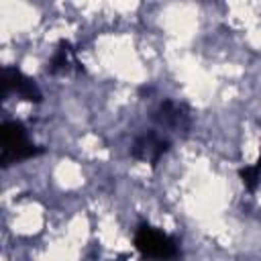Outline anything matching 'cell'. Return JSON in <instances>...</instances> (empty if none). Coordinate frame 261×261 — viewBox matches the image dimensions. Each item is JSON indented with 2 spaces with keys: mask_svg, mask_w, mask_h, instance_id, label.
Listing matches in <instances>:
<instances>
[{
  "mask_svg": "<svg viewBox=\"0 0 261 261\" xmlns=\"http://www.w3.org/2000/svg\"><path fill=\"white\" fill-rule=\"evenodd\" d=\"M2 82H4V96H18L20 100H27V102H35L39 104L43 100V94L39 90V86L29 77L24 75L20 69H14V67H4L2 71Z\"/></svg>",
  "mask_w": 261,
  "mask_h": 261,
  "instance_id": "obj_5",
  "label": "cell"
},
{
  "mask_svg": "<svg viewBox=\"0 0 261 261\" xmlns=\"http://www.w3.org/2000/svg\"><path fill=\"white\" fill-rule=\"evenodd\" d=\"M239 175H241L243 184L247 186V190H249V192H255L257 186L261 184V153H259V159L255 161V165L239 169Z\"/></svg>",
  "mask_w": 261,
  "mask_h": 261,
  "instance_id": "obj_7",
  "label": "cell"
},
{
  "mask_svg": "<svg viewBox=\"0 0 261 261\" xmlns=\"http://www.w3.org/2000/svg\"><path fill=\"white\" fill-rule=\"evenodd\" d=\"M0 141H2L0 163L4 167L12 165L16 161L31 159V157H35V155L41 153V149L37 145H33V141L27 135V128L18 120H6V122H2Z\"/></svg>",
  "mask_w": 261,
  "mask_h": 261,
  "instance_id": "obj_1",
  "label": "cell"
},
{
  "mask_svg": "<svg viewBox=\"0 0 261 261\" xmlns=\"http://www.w3.org/2000/svg\"><path fill=\"white\" fill-rule=\"evenodd\" d=\"M169 147H171V143H169L167 137H163V135L157 133V130H145V133H141V135L133 141L130 155H133L137 161L157 165L159 159L169 151Z\"/></svg>",
  "mask_w": 261,
  "mask_h": 261,
  "instance_id": "obj_3",
  "label": "cell"
},
{
  "mask_svg": "<svg viewBox=\"0 0 261 261\" xmlns=\"http://www.w3.org/2000/svg\"><path fill=\"white\" fill-rule=\"evenodd\" d=\"M151 120L161 128L169 133H188L190 130V114L184 104H177L173 100H163L151 114Z\"/></svg>",
  "mask_w": 261,
  "mask_h": 261,
  "instance_id": "obj_4",
  "label": "cell"
},
{
  "mask_svg": "<svg viewBox=\"0 0 261 261\" xmlns=\"http://www.w3.org/2000/svg\"><path fill=\"white\" fill-rule=\"evenodd\" d=\"M49 71L53 75H67L71 71H82V65L75 57L73 47L67 41H59L51 61H49Z\"/></svg>",
  "mask_w": 261,
  "mask_h": 261,
  "instance_id": "obj_6",
  "label": "cell"
},
{
  "mask_svg": "<svg viewBox=\"0 0 261 261\" xmlns=\"http://www.w3.org/2000/svg\"><path fill=\"white\" fill-rule=\"evenodd\" d=\"M135 247L141 255L145 257H155V259H171L177 257V245L175 241L157 230L151 224H141L135 232Z\"/></svg>",
  "mask_w": 261,
  "mask_h": 261,
  "instance_id": "obj_2",
  "label": "cell"
}]
</instances>
